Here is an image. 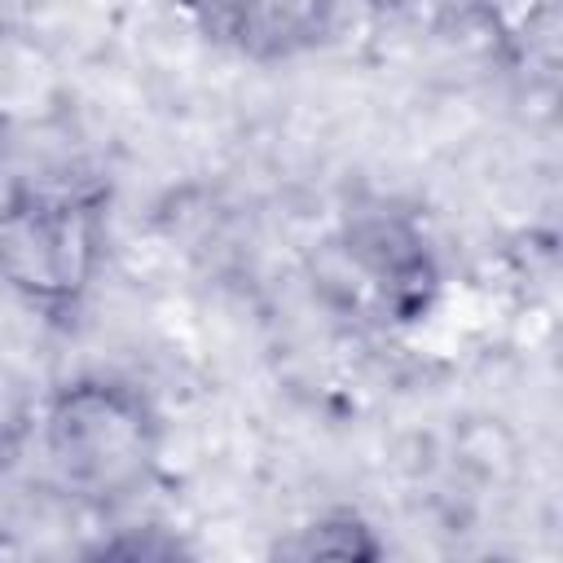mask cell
I'll return each mask as SVG.
<instances>
[{
	"mask_svg": "<svg viewBox=\"0 0 563 563\" xmlns=\"http://www.w3.org/2000/svg\"><path fill=\"white\" fill-rule=\"evenodd\" d=\"M163 453L154 405L119 378H75L44 409V457L57 484L92 510L132 506Z\"/></svg>",
	"mask_w": 563,
	"mask_h": 563,
	"instance_id": "6da1fadb",
	"label": "cell"
},
{
	"mask_svg": "<svg viewBox=\"0 0 563 563\" xmlns=\"http://www.w3.org/2000/svg\"><path fill=\"white\" fill-rule=\"evenodd\" d=\"M101 207L84 194H18L0 211V282L40 312H70L101 264Z\"/></svg>",
	"mask_w": 563,
	"mask_h": 563,
	"instance_id": "7a4b0ae2",
	"label": "cell"
},
{
	"mask_svg": "<svg viewBox=\"0 0 563 563\" xmlns=\"http://www.w3.org/2000/svg\"><path fill=\"white\" fill-rule=\"evenodd\" d=\"M339 273L356 282V299L383 321H409L431 303L435 260L422 233L400 216H361L334 242Z\"/></svg>",
	"mask_w": 563,
	"mask_h": 563,
	"instance_id": "3957f363",
	"label": "cell"
},
{
	"mask_svg": "<svg viewBox=\"0 0 563 563\" xmlns=\"http://www.w3.org/2000/svg\"><path fill=\"white\" fill-rule=\"evenodd\" d=\"M339 0H211L216 31L255 62H282L325 40Z\"/></svg>",
	"mask_w": 563,
	"mask_h": 563,
	"instance_id": "277c9868",
	"label": "cell"
},
{
	"mask_svg": "<svg viewBox=\"0 0 563 563\" xmlns=\"http://www.w3.org/2000/svg\"><path fill=\"white\" fill-rule=\"evenodd\" d=\"M273 554L299 559V563H312V559L365 563V559H378L383 554V541L374 537V528L356 510H325V515L308 519L303 528H295L286 541H277Z\"/></svg>",
	"mask_w": 563,
	"mask_h": 563,
	"instance_id": "5b68a950",
	"label": "cell"
}]
</instances>
